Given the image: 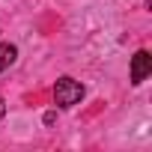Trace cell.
Listing matches in <instances>:
<instances>
[{"mask_svg":"<svg viewBox=\"0 0 152 152\" xmlns=\"http://www.w3.org/2000/svg\"><path fill=\"white\" fill-rule=\"evenodd\" d=\"M81 99H84V84L81 81L63 75V78L54 84V102H57V107H75V104H81Z\"/></svg>","mask_w":152,"mask_h":152,"instance_id":"cell-1","label":"cell"},{"mask_svg":"<svg viewBox=\"0 0 152 152\" xmlns=\"http://www.w3.org/2000/svg\"><path fill=\"white\" fill-rule=\"evenodd\" d=\"M149 75H152V54L149 51H137L131 57V84L140 87Z\"/></svg>","mask_w":152,"mask_h":152,"instance_id":"cell-2","label":"cell"},{"mask_svg":"<svg viewBox=\"0 0 152 152\" xmlns=\"http://www.w3.org/2000/svg\"><path fill=\"white\" fill-rule=\"evenodd\" d=\"M15 57H18V48L12 42H0V72H6L15 63Z\"/></svg>","mask_w":152,"mask_h":152,"instance_id":"cell-3","label":"cell"},{"mask_svg":"<svg viewBox=\"0 0 152 152\" xmlns=\"http://www.w3.org/2000/svg\"><path fill=\"white\" fill-rule=\"evenodd\" d=\"M54 119H57V113H54V110H48V113H45V125H54Z\"/></svg>","mask_w":152,"mask_h":152,"instance_id":"cell-4","label":"cell"},{"mask_svg":"<svg viewBox=\"0 0 152 152\" xmlns=\"http://www.w3.org/2000/svg\"><path fill=\"white\" fill-rule=\"evenodd\" d=\"M6 116V104H3V99H0V119Z\"/></svg>","mask_w":152,"mask_h":152,"instance_id":"cell-5","label":"cell"}]
</instances>
